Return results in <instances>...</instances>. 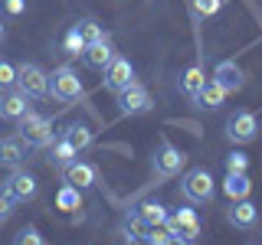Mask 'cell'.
<instances>
[{
  "mask_svg": "<svg viewBox=\"0 0 262 245\" xmlns=\"http://www.w3.org/2000/svg\"><path fill=\"white\" fill-rule=\"evenodd\" d=\"M85 95V85H82L79 72L72 69V65H56L53 72H49V98H56V102H79V98Z\"/></svg>",
  "mask_w": 262,
  "mask_h": 245,
  "instance_id": "1",
  "label": "cell"
},
{
  "mask_svg": "<svg viewBox=\"0 0 262 245\" xmlns=\"http://www.w3.org/2000/svg\"><path fill=\"white\" fill-rule=\"evenodd\" d=\"M180 196H184L190 206H203L216 196V180L210 177V170L193 167L184 174V183H180Z\"/></svg>",
  "mask_w": 262,
  "mask_h": 245,
  "instance_id": "2",
  "label": "cell"
},
{
  "mask_svg": "<svg viewBox=\"0 0 262 245\" xmlns=\"http://www.w3.org/2000/svg\"><path fill=\"white\" fill-rule=\"evenodd\" d=\"M20 137L27 141V147H49L53 144V118L39 111H27L20 118Z\"/></svg>",
  "mask_w": 262,
  "mask_h": 245,
  "instance_id": "3",
  "label": "cell"
},
{
  "mask_svg": "<svg viewBox=\"0 0 262 245\" xmlns=\"http://www.w3.org/2000/svg\"><path fill=\"white\" fill-rule=\"evenodd\" d=\"M16 88L30 98H46L49 95V72H43L36 62H23L16 65Z\"/></svg>",
  "mask_w": 262,
  "mask_h": 245,
  "instance_id": "4",
  "label": "cell"
},
{
  "mask_svg": "<svg viewBox=\"0 0 262 245\" xmlns=\"http://www.w3.org/2000/svg\"><path fill=\"white\" fill-rule=\"evenodd\" d=\"M184 151H177L174 144L164 137V141L158 144V151H154V177L158 180H170V177H177L180 170H184Z\"/></svg>",
  "mask_w": 262,
  "mask_h": 245,
  "instance_id": "5",
  "label": "cell"
},
{
  "mask_svg": "<svg viewBox=\"0 0 262 245\" xmlns=\"http://www.w3.org/2000/svg\"><path fill=\"white\" fill-rule=\"evenodd\" d=\"M226 137L233 144H252L259 137V118L252 111H236L226 118Z\"/></svg>",
  "mask_w": 262,
  "mask_h": 245,
  "instance_id": "6",
  "label": "cell"
},
{
  "mask_svg": "<svg viewBox=\"0 0 262 245\" xmlns=\"http://www.w3.org/2000/svg\"><path fill=\"white\" fill-rule=\"evenodd\" d=\"M102 72H105L102 85L108 88V92H115V95L135 85V65H131V62L125 59V56H115V59H112L108 65H105Z\"/></svg>",
  "mask_w": 262,
  "mask_h": 245,
  "instance_id": "7",
  "label": "cell"
},
{
  "mask_svg": "<svg viewBox=\"0 0 262 245\" xmlns=\"http://www.w3.org/2000/svg\"><path fill=\"white\" fill-rule=\"evenodd\" d=\"M154 108V98H151V92H147L144 85H131V88H125V92H118V111L125 114V118H135V114H147Z\"/></svg>",
  "mask_w": 262,
  "mask_h": 245,
  "instance_id": "8",
  "label": "cell"
},
{
  "mask_svg": "<svg viewBox=\"0 0 262 245\" xmlns=\"http://www.w3.org/2000/svg\"><path fill=\"white\" fill-rule=\"evenodd\" d=\"M4 190L10 193L16 203H30V200H36V193H39V183H36V177H33L30 170L16 167L13 174L4 180Z\"/></svg>",
  "mask_w": 262,
  "mask_h": 245,
  "instance_id": "9",
  "label": "cell"
},
{
  "mask_svg": "<svg viewBox=\"0 0 262 245\" xmlns=\"http://www.w3.org/2000/svg\"><path fill=\"white\" fill-rule=\"evenodd\" d=\"M213 82H216L226 95H236V92L246 88V72H243V65L236 59H223V62H216V69H213Z\"/></svg>",
  "mask_w": 262,
  "mask_h": 245,
  "instance_id": "10",
  "label": "cell"
},
{
  "mask_svg": "<svg viewBox=\"0 0 262 245\" xmlns=\"http://www.w3.org/2000/svg\"><path fill=\"white\" fill-rule=\"evenodd\" d=\"M62 183L82 193V190H89V186L98 183V170L89 160H72V163H66V167H62Z\"/></svg>",
  "mask_w": 262,
  "mask_h": 245,
  "instance_id": "11",
  "label": "cell"
},
{
  "mask_svg": "<svg viewBox=\"0 0 262 245\" xmlns=\"http://www.w3.org/2000/svg\"><path fill=\"white\" fill-rule=\"evenodd\" d=\"M164 229H167L170 235H184V239H196L200 235V219H196V209L190 206H180L177 212H170L167 223H164Z\"/></svg>",
  "mask_w": 262,
  "mask_h": 245,
  "instance_id": "12",
  "label": "cell"
},
{
  "mask_svg": "<svg viewBox=\"0 0 262 245\" xmlns=\"http://www.w3.org/2000/svg\"><path fill=\"white\" fill-rule=\"evenodd\" d=\"M226 223L233 229H243V232H252L259 226V209L252 206L249 200H229L226 206Z\"/></svg>",
  "mask_w": 262,
  "mask_h": 245,
  "instance_id": "13",
  "label": "cell"
},
{
  "mask_svg": "<svg viewBox=\"0 0 262 245\" xmlns=\"http://www.w3.org/2000/svg\"><path fill=\"white\" fill-rule=\"evenodd\" d=\"M27 111H30V98L20 88L0 92V121H20Z\"/></svg>",
  "mask_w": 262,
  "mask_h": 245,
  "instance_id": "14",
  "label": "cell"
},
{
  "mask_svg": "<svg viewBox=\"0 0 262 245\" xmlns=\"http://www.w3.org/2000/svg\"><path fill=\"white\" fill-rule=\"evenodd\" d=\"M27 163V141H23L20 134L13 137H0V167H23Z\"/></svg>",
  "mask_w": 262,
  "mask_h": 245,
  "instance_id": "15",
  "label": "cell"
},
{
  "mask_svg": "<svg viewBox=\"0 0 262 245\" xmlns=\"http://www.w3.org/2000/svg\"><path fill=\"white\" fill-rule=\"evenodd\" d=\"M115 56H118V53H115L112 39L105 36V39H98V43H89V46H85V53H82V62H85L89 69H98V72H102L105 65L115 59Z\"/></svg>",
  "mask_w": 262,
  "mask_h": 245,
  "instance_id": "16",
  "label": "cell"
},
{
  "mask_svg": "<svg viewBox=\"0 0 262 245\" xmlns=\"http://www.w3.org/2000/svg\"><path fill=\"white\" fill-rule=\"evenodd\" d=\"M131 216H135V219H138V223H141L144 229H151V226H164V223H167L170 209L164 206V203H158V200H144L141 206L131 212Z\"/></svg>",
  "mask_w": 262,
  "mask_h": 245,
  "instance_id": "17",
  "label": "cell"
},
{
  "mask_svg": "<svg viewBox=\"0 0 262 245\" xmlns=\"http://www.w3.org/2000/svg\"><path fill=\"white\" fill-rule=\"evenodd\" d=\"M223 98H226V92L213 79H207V82H203V88L190 98V102L196 105V108H203V111H216V108H223Z\"/></svg>",
  "mask_w": 262,
  "mask_h": 245,
  "instance_id": "18",
  "label": "cell"
},
{
  "mask_svg": "<svg viewBox=\"0 0 262 245\" xmlns=\"http://www.w3.org/2000/svg\"><path fill=\"white\" fill-rule=\"evenodd\" d=\"M79 147H72L66 137L59 134V137H53V144H49V157H53V163L56 167H66V163H72V160H79Z\"/></svg>",
  "mask_w": 262,
  "mask_h": 245,
  "instance_id": "19",
  "label": "cell"
},
{
  "mask_svg": "<svg viewBox=\"0 0 262 245\" xmlns=\"http://www.w3.org/2000/svg\"><path fill=\"white\" fill-rule=\"evenodd\" d=\"M62 137H66V141H69L72 147H79V151H85V147L95 141V131L89 128L85 121H72V125L62 131Z\"/></svg>",
  "mask_w": 262,
  "mask_h": 245,
  "instance_id": "20",
  "label": "cell"
},
{
  "mask_svg": "<svg viewBox=\"0 0 262 245\" xmlns=\"http://www.w3.org/2000/svg\"><path fill=\"white\" fill-rule=\"evenodd\" d=\"M223 193L229 196V200H249V193H252L249 177H246V174H226V180H223Z\"/></svg>",
  "mask_w": 262,
  "mask_h": 245,
  "instance_id": "21",
  "label": "cell"
},
{
  "mask_svg": "<svg viewBox=\"0 0 262 245\" xmlns=\"http://www.w3.org/2000/svg\"><path fill=\"white\" fill-rule=\"evenodd\" d=\"M203 82H207L203 69H200V65H190V69H184V76H180V92H184L187 98H193L203 88Z\"/></svg>",
  "mask_w": 262,
  "mask_h": 245,
  "instance_id": "22",
  "label": "cell"
},
{
  "mask_svg": "<svg viewBox=\"0 0 262 245\" xmlns=\"http://www.w3.org/2000/svg\"><path fill=\"white\" fill-rule=\"evenodd\" d=\"M76 33L82 36V43H85V46H89V43H98V39H105V36H108V33L98 27L92 16H82V20L76 23Z\"/></svg>",
  "mask_w": 262,
  "mask_h": 245,
  "instance_id": "23",
  "label": "cell"
},
{
  "mask_svg": "<svg viewBox=\"0 0 262 245\" xmlns=\"http://www.w3.org/2000/svg\"><path fill=\"white\" fill-rule=\"evenodd\" d=\"M190 4V10L196 20H207V16H216L220 10H223V4L226 0H187Z\"/></svg>",
  "mask_w": 262,
  "mask_h": 245,
  "instance_id": "24",
  "label": "cell"
},
{
  "mask_svg": "<svg viewBox=\"0 0 262 245\" xmlns=\"http://www.w3.org/2000/svg\"><path fill=\"white\" fill-rule=\"evenodd\" d=\"M10 245H46V239L39 235V229L36 226H23L20 232L13 235V242Z\"/></svg>",
  "mask_w": 262,
  "mask_h": 245,
  "instance_id": "25",
  "label": "cell"
},
{
  "mask_svg": "<svg viewBox=\"0 0 262 245\" xmlns=\"http://www.w3.org/2000/svg\"><path fill=\"white\" fill-rule=\"evenodd\" d=\"M62 53L69 56V59H76V56L85 53V43H82V36L76 33V27H72L69 33H66V39H62Z\"/></svg>",
  "mask_w": 262,
  "mask_h": 245,
  "instance_id": "26",
  "label": "cell"
},
{
  "mask_svg": "<svg viewBox=\"0 0 262 245\" xmlns=\"http://www.w3.org/2000/svg\"><path fill=\"white\" fill-rule=\"evenodd\" d=\"M16 88V65L10 59H0V92Z\"/></svg>",
  "mask_w": 262,
  "mask_h": 245,
  "instance_id": "27",
  "label": "cell"
},
{
  "mask_svg": "<svg viewBox=\"0 0 262 245\" xmlns=\"http://www.w3.org/2000/svg\"><path fill=\"white\" fill-rule=\"evenodd\" d=\"M246 170H249V157L243 151L226 154V174H246Z\"/></svg>",
  "mask_w": 262,
  "mask_h": 245,
  "instance_id": "28",
  "label": "cell"
},
{
  "mask_svg": "<svg viewBox=\"0 0 262 245\" xmlns=\"http://www.w3.org/2000/svg\"><path fill=\"white\" fill-rule=\"evenodd\" d=\"M16 206H20V203H16V200H13V196H10V193H7V190H4V186H0V226H4V223H7V219H10V216H13V212H16Z\"/></svg>",
  "mask_w": 262,
  "mask_h": 245,
  "instance_id": "29",
  "label": "cell"
},
{
  "mask_svg": "<svg viewBox=\"0 0 262 245\" xmlns=\"http://www.w3.org/2000/svg\"><path fill=\"white\" fill-rule=\"evenodd\" d=\"M59 206H62V209H79V190H72V186H62Z\"/></svg>",
  "mask_w": 262,
  "mask_h": 245,
  "instance_id": "30",
  "label": "cell"
},
{
  "mask_svg": "<svg viewBox=\"0 0 262 245\" xmlns=\"http://www.w3.org/2000/svg\"><path fill=\"white\" fill-rule=\"evenodd\" d=\"M144 235H147V242H151V245H164V242L170 239V232H167L164 226H151V229H144Z\"/></svg>",
  "mask_w": 262,
  "mask_h": 245,
  "instance_id": "31",
  "label": "cell"
},
{
  "mask_svg": "<svg viewBox=\"0 0 262 245\" xmlns=\"http://www.w3.org/2000/svg\"><path fill=\"white\" fill-rule=\"evenodd\" d=\"M4 10L13 13V16H20L23 10H27V0H4Z\"/></svg>",
  "mask_w": 262,
  "mask_h": 245,
  "instance_id": "32",
  "label": "cell"
},
{
  "mask_svg": "<svg viewBox=\"0 0 262 245\" xmlns=\"http://www.w3.org/2000/svg\"><path fill=\"white\" fill-rule=\"evenodd\" d=\"M125 245H151V242H147L144 232H128L125 235Z\"/></svg>",
  "mask_w": 262,
  "mask_h": 245,
  "instance_id": "33",
  "label": "cell"
},
{
  "mask_svg": "<svg viewBox=\"0 0 262 245\" xmlns=\"http://www.w3.org/2000/svg\"><path fill=\"white\" fill-rule=\"evenodd\" d=\"M164 245H193V242H190V239H184V235H170V239L164 242Z\"/></svg>",
  "mask_w": 262,
  "mask_h": 245,
  "instance_id": "34",
  "label": "cell"
},
{
  "mask_svg": "<svg viewBox=\"0 0 262 245\" xmlns=\"http://www.w3.org/2000/svg\"><path fill=\"white\" fill-rule=\"evenodd\" d=\"M7 39V27H4V20H0V43Z\"/></svg>",
  "mask_w": 262,
  "mask_h": 245,
  "instance_id": "35",
  "label": "cell"
},
{
  "mask_svg": "<svg viewBox=\"0 0 262 245\" xmlns=\"http://www.w3.org/2000/svg\"><path fill=\"white\" fill-rule=\"evenodd\" d=\"M249 245H256V242H249Z\"/></svg>",
  "mask_w": 262,
  "mask_h": 245,
  "instance_id": "36",
  "label": "cell"
}]
</instances>
